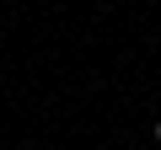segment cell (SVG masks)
<instances>
[{
	"label": "cell",
	"instance_id": "1",
	"mask_svg": "<svg viewBox=\"0 0 161 150\" xmlns=\"http://www.w3.org/2000/svg\"><path fill=\"white\" fill-rule=\"evenodd\" d=\"M150 134H156V145H161V118H156V123H150Z\"/></svg>",
	"mask_w": 161,
	"mask_h": 150
}]
</instances>
